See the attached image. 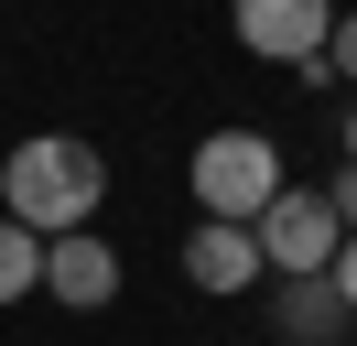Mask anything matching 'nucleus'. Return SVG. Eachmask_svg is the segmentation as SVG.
Listing matches in <instances>:
<instances>
[{
	"label": "nucleus",
	"instance_id": "f257e3e1",
	"mask_svg": "<svg viewBox=\"0 0 357 346\" xmlns=\"http://www.w3.org/2000/svg\"><path fill=\"white\" fill-rule=\"evenodd\" d=\"M98 195H109V163H98V141H66V130H33V141L0 163V216H22L33 238L87 227Z\"/></svg>",
	"mask_w": 357,
	"mask_h": 346
},
{
	"label": "nucleus",
	"instance_id": "f03ea898",
	"mask_svg": "<svg viewBox=\"0 0 357 346\" xmlns=\"http://www.w3.org/2000/svg\"><path fill=\"white\" fill-rule=\"evenodd\" d=\"M184 184H195V206H206V216L249 227V216L282 195V141H271V130H206L195 163H184Z\"/></svg>",
	"mask_w": 357,
	"mask_h": 346
},
{
	"label": "nucleus",
	"instance_id": "7ed1b4c3",
	"mask_svg": "<svg viewBox=\"0 0 357 346\" xmlns=\"http://www.w3.org/2000/svg\"><path fill=\"white\" fill-rule=\"evenodd\" d=\"M249 238H260V271H282V281L335 271V249H347V227H335V206H325L314 184H282L260 216H249Z\"/></svg>",
	"mask_w": 357,
	"mask_h": 346
},
{
	"label": "nucleus",
	"instance_id": "20e7f679",
	"mask_svg": "<svg viewBox=\"0 0 357 346\" xmlns=\"http://www.w3.org/2000/svg\"><path fill=\"white\" fill-rule=\"evenodd\" d=\"M238 43L260 65H292V76H303L314 54H325V33H335V0H238Z\"/></svg>",
	"mask_w": 357,
	"mask_h": 346
},
{
	"label": "nucleus",
	"instance_id": "39448f33",
	"mask_svg": "<svg viewBox=\"0 0 357 346\" xmlns=\"http://www.w3.org/2000/svg\"><path fill=\"white\" fill-rule=\"evenodd\" d=\"M44 292L66 303V314H109V303H119V249H109L98 227L44 238Z\"/></svg>",
	"mask_w": 357,
	"mask_h": 346
},
{
	"label": "nucleus",
	"instance_id": "423d86ee",
	"mask_svg": "<svg viewBox=\"0 0 357 346\" xmlns=\"http://www.w3.org/2000/svg\"><path fill=\"white\" fill-rule=\"evenodd\" d=\"M184 271H195V292H249V281H260V238L227 227V216H206V227L184 238Z\"/></svg>",
	"mask_w": 357,
	"mask_h": 346
},
{
	"label": "nucleus",
	"instance_id": "0eeeda50",
	"mask_svg": "<svg viewBox=\"0 0 357 346\" xmlns=\"http://www.w3.org/2000/svg\"><path fill=\"white\" fill-rule=\"evenodd\" d=\"M271 324H282V346H335V336H347V292H335V281L325 271H314V281H282V303H271Z\"/></svg>",
	"mask_w": 357,
	"mask_h": 346
},
{
	"label": "nucleus",
	"instance_id": "6e6552de",
	"mask_svg": "<svg viewBox=\"0 0 357 346\" xmlns=\"http://www.w3.org/2000/svg\"><path fill=\"white\" fill-rule=\"evenodd\" d=\"M22 292H44V238L22 216H0V303H22Z\"/></svg>",
	"mask_w": 357,
	"mask_h": 346
},
{
	"label": "nucleus",
	"instance_id": "1a4fd4ad",
	"mask_svg": "<svg viewBox=\"0 0 357 346\" xmlns=\"http://www.w3.org/2000/svg\"><path fill=\"white\" fill-rule=\"evenodd\" d=\"M325 76L357 86V11H335V33H325Z\"/></svg>",
	"mask_w": 357,
	"mask_h": 346
},
{
	"label": "nucleus",
	"instance_id": "9d476101",
	"mask_svg": "<svg viewBox=\"0 0 357 346\" xmlns=\"http://www.w3.org/2000/svg\"><path fill=\"white\" fill-rule=\"evenodd\" d=\"M325 206H335V227L357 238V163H347V173H335V184H325Z\"/></svg>",
	"mask_w": 357,
	"mask_h": 346
},
{
	"label": "nucleus",
	"instance_id": "9b49d317",
	"mask_svg": "<svg viewBox=\"0 0 357 346\" xmlns=\"http://www.w3.org/2000/svg\"><path fill=\"white\" fill-rule=\"evenodd\" d=\"M325 281H335V292H347V314H357V238H347V249H335V271H325Z\"/></svg>",
	"mask_w": 357,
	"mask_h": 346
},
{
	"label": "nucleus",
	"instance_id": "f8f14e48",
	"mask_svg": "<svg viewBox=\"0 0 357 346\" xmlns=\"http://www.w3.org/2000/svg\"><path fill=\"white\" fill-rule=\"evenodd\" d=\"M347 163H357V108H347Z\"/></svg>",
	"mask_w": 357,
	"mask_h": 346
}]
</instances>
